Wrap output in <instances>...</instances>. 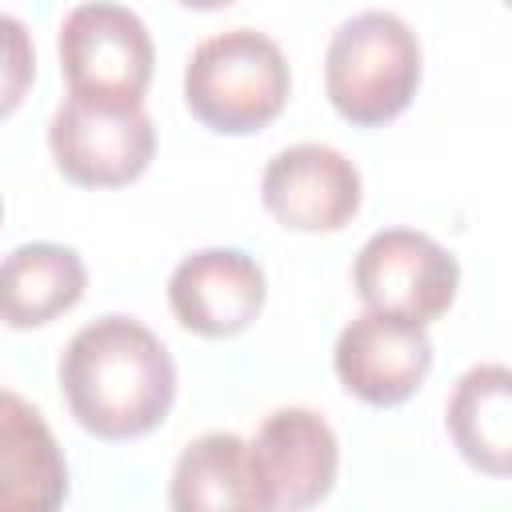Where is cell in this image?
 Instances as JSON below:
<instances>
[{
  "mask_svg": "<svg viewBox=\"0 0 512 512\" xmlns=\"http://www.w3.org/2000/svg\"><path fill=\"white\" fill-rule=\"evenodd\" d=\"M60 392L84 432L100 440H136L172 412L176 364L148 324L112 312L68 340L60 356Z\"/></svg>",
  "mask_w": 512,
  "mask_h": 512,
  "instance_id": "cell-1",
  "label": "cell"
},
{
  "mask_svg": "<svg viewBox=\"0 0 512 512\" xmlns=\"http://www.w3.org/2000/svg\"><path fill=\"white\" fill-rule=\"evenodd\" d=\"M292 92V72L280 44L256 28H228L192 48L184 64L188 112L220 132L248 136L268 128Z\"/></svg>",
  "mask_w": 512,
  "mask_h": 512,
  "instance_id": "cell-2",
  "label": "cell"
},
{
  "mask_svg": "<svg viewBox=\"0 0 512 512\" xmlns=\"http://www.w3.org/2000/svg\"><path fill=\"white\" fill-rule=\"evenodd\" d=\"M420 88V40L392 12L344 20L324 52V92L356 128L396 120Z\"/></svg>",
  "mask_w": 512,
  "mask_h": 512,
  "instance_id": "cell-3",
  "label": "cell"
},
{
  "mask_svg": "<svg viewBox=\"0 0 512 512\" xmlns=\"http://www.w3.org/2000/svg\"><path fill=\"white\" fill-rule=\"evenodd\" d=\"M56 48L72 96L100 104H144L156 48L136 12L108 0H88L64 16Z\"/></svg>",
  "mask_w": 512,
  "mask_h": 512,
  "instance_id": "cell-4",
  "label": "cell"
},
{
  "mask_svg": "<svg viewBox=\"0 0 512 512\" xmlns=\"http://www.w3.org/2000/svg\"><path fill=\"white\" fill-rule=\"evenodd\" d=\"M48 148L64 180L80 188H120L152 164L156 128L144 104H100L68 92L52 112Z\"/></svg>",
  "mask_w": 512,
  "mask_h": 512,
  "instance_id": "cell-5",
  "label": "cell"
},
{
  "mask_svg": "<svg viewBox=\"0 0 512 512\" xmlns=\"http://www.w3.org/2000/svg\"><path fill=\"white\" fill-rule=\"evenodd\" d=\"M340 472L332 424L312 408H276L248 444V488L260 512H304L320 504Z\"/></svg>",
  "mask_w": 512,
  "mask_h": 512,
  "instance_id": "cell-6",
  "label": "cell"
},
{
  "mask_svg": "<svg viewBox=\"0 0 512 512\" xmlns=\"http://www.w3.org/2000/svg\"><path fill=\"white\" fill-rule=\"evenodd\" d=\"M352 284L364 308L408 316L416 324L440 320L460 288L456 256L416 228H384L364 240L352 264Z\"/></svg>",
  "mask_w": 512,
  "mask_h": 512,
  "instance_id": "cell-7",
  "label": "cell"
},
{
  "mask_svg": "<svg viewBox=\"0 0 512 512\" xmlns=\"http://www.w3.org/2000/svg\"><path fill=\"white\" fill-rule=\"evenodd\" d=\"M332 368L348 396L372 408H396L424 384L432 368V340L424 324L368 308L340 328Z\"/></svg>",
  "mask_w": 512,
  "mask_h": 512,
  "instance_id": "cell-8",
  "label": "cell"
},
{
  "mask_svg": "<svg viewBox=\"0 0 512 512\" xmlns=\"http://www.w3.org/2000/svg\"><path fill=\"white\" fill-rule=\"evenodd\" d=\"M360 172L328 144H292L260 176L268 216L288 232H340L360 212Z\"/></svg>",
  "mask_w": 512,
  "mask_h": 512,
  "instance_id": "cell-9",
  "label": "cell"
},
{
  "mask_svg": "<svg viewBox=\"0 0 512 512\" xmlns=\"http://www.w3.org/2000/svg\"><path fill=\"white\" fill-rule=\"evenodd\" d=\"M264 268L240 248H204L176 264L168 280V308L184 332L204 340L240 336L264 308Z\"/></svg>",
  "mask_w": 512,
  "mask_h": 512,
  "instance_id": "cell-10",
  "label": "cell"
},
{
  "mask_svg": "<svg viewBox=\"0 0 512 512\" xmlns=\"http://www.w3.org/2000/svg\"><path fill=\"white\" fill-rule=\"evenodd\" d=\"M68 500V460L48 420L0 388V512H52Z\"/></svg>",
  "mask_w": 512,
  "mask_h": 512,
  "instance_id": "cell-11",
  "label": "cell"
},
{
  "mask_svg": "<svg viewBox=\"0 0 512 512\" xmlns=\"http://www.w3.org/2000/svg\"><path fill=\"white\" fill-rule=\"evenodd\" d=\"M88 288L84 260L52 240L20 244L0 260V324L40 328L72 312Z\"/></svg>",
  "mask_w": 512,
  "mask_h": 512,
  "instance_id": "cell-12",
  "label": "cell"
},
{
  "mask_svg": "<svg viewBox=\"0 0 512 512\" xmlns=\"http://www.w3.org/2000/svg\"><path fill=\"white\" fill-rule=\"evenodd\" d=\"M448 436L472 468L488 476H508L512 468V372L504 364H476L460 376L448 400Z\"/></svg>",
  "mask_w": 512,
  "mask_h": 512,
  "instance_id": "cell-13",
  "label": "cell"
},
{
  "mask_svg": "<svg viewBox=\"0 0 512 512\" xmlns=\"http://www.w3.org/2000/svg\"><path fill=\"white\" fill-rule=\"evenodd\" d=\"M168 504L176 512H248V444L236 432H208L192 440L172 468Z\"/></svg>",
  "mask_w": 512,
  "mask_h": 512,
  "instance_id": "cell-14",
  "label": "cell"
},
{
  "mask_svg": "<svg viewBox=\"0 0 512 512\" xmlns=\"http://www.w3.org/2000/svg\"><path fill=\"white\" fill-rule=\"evenodd\" d=\"M32 80H36L32 32L16 16L0 12V120H8L24 104Z\"/></svg>",
  "mask_w": 512,
  "mask_h": 512,
  "instance_id": "cell-15",
  "label": "cell"
},
{
  "mask_svg": "<svg viewBox=\"0 0 512 512\" xmlns=\"http://www.w3.org/2000/svg\"><path fill=\"white\" fill-rule=\"evenodd\" d=\"M176 4L196 8V12H216V8H228V4H236V0H176Z\"/></svg>",
  "mask_w": 512,
  "mask_h": 512,
  "instance_id": "cell-16",
  "label": "cell"
},
{
  "mask_svg": "<svg viewBox=\"0 0 512 512\" xmlns=\"http://www.w3.org/2000/svg\"><path fill=\"white\" fill-rule=\"evenodd\" d=\"M0 216H4V204H0Z\"/></svg>",
  "mask_w": 512,
  "mask_h": 512,
  "instance_id": "cell-17",
  "label": "cell"
}]
</instances>
